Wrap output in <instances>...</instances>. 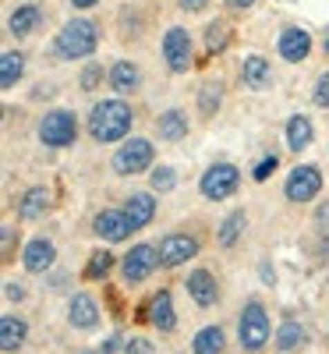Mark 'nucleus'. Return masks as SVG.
<instances>
[{"label":"nucleus","instance_id":"1","mask_svg":"<svg viewBox=\"0 0 329 354\" xmlns=\"http://www.w3.org/2000/svg\"><path fill=\"white\" fill-rule=\"evenodd\" d=\"M88 131L96 142H117L131 131V106L121 100H103L88 113Z\"/></svg>","mask_w":329,"mask_h":354},{"label":"nucleus","instance_id":"23","mask_svg":"<svg viewBox=\"0 0 329 354\" xmlns=\"http://www.w3.org/2000/svg\"><path fill=\"white\" fill-rule=\"evenodd\" d=\"M223 347H227V337H223L220 326H205V330H198L195 340H191V351H195V354H223Z\"/></svg>","mask_w":329,"mask_h":354},{"label":"nucleus","instance_id":"7","mask_svg":"<svg viewBox=\"0 0 329 354\" xmlns=\"http://www.w3.org/2000/svg\"><path fill=\"white\" fill-rule=\"evenodd\" d=\"M156 266H160V248H153V245H135V248L124 255V262H121V273H124L128 283H142V280H149V277L156 273Z\"/></svg>","mask_w":329,"mask_h":354},{"label":"nucleus","instance_id":"13","mask_svg":"<svg viewBox=\"0 0 329 354\" xmlns=\"http://www.w3.org/2000/svg\"><path fill=\"white\" fill-rule=\"evenodd\" d=\"M312 53V36L305 32V28H283L280 32V57L290 64L305 61V57Z\"/></svg>","mask_w":329,"mask_h":354},{"label":"nucleus","instance_id":"31","mask_svg":"<svg viewBox=\"0 0 329 354\" xmlns=\"http://www.w3.org/2000/svg\"><path fill=\"white\" fill-rule=\"evenodd\" d=\"M220 96H223V88H220V82H205L202 85V93H198V110L209 117L216 106H220Z\"/></svg>","mask_w":329,"mask_h":354},{"label":"nucleus","instance_id":"24","mask_svg":"<svg viewBox=\"0 0 329 354\" xmlns=\"http://www.w3.org/2000/svg\"><path fill=\"white\" fill-rule=\"evenodd\" d=\"M312 145V121L308 117H290L287 121V149L301 153Z\"/></svg>","mask_w":329,"mask_h":354},{"label":"nucleus","instance_id":"20","mask_svg":"<svg viewBox=\"0 0 329 354\" xmlns=\"http://www.w3.org/2000/svg\"><path fill=\"white\" fill-rule=\"evenodd\" d=\"M241 78L252 85V88H265L269 82H273V71H269V61L258 53L245 57V64H241Z\"/></svg>","mask_w":329,"mask_h":354},{"label":"nucleus","instance_id":"37","mask_svg":"<svg viewBox=\"0 0 329 354\" xmlns=\"http://www.w3.org/2000/svg\"><path fill=\"white\" fill-rule=\"evenodd\" d=\"M11 252H15V230L4 227V259H11Z\"/></svg>","mask_w":329,"mask_h":354},{"label":"nucleus","instance_id":"26","mask_svg":"<svg viewBox=\"0 0 329 354\" xmlns=\"http://www.w3.org/2000/svg\"><path fill=\"white\" fill-rule=\"evenodd\" d=\"M21 75H25V57L15 53V50H8L4 57H0V85H4V88H15Z\"/></svg>","mask_w":329,"mask_h":354},{"label":"nucleus","instance_id":"18","mask_svg":"<svg viewBox=\"0 0 329 354\" xmlns=\"http://www.w3.org/2000/svg\"><path fill=\"white\" fill-rule=\"evenodd\" d=\"M28 337V322L18 319V315H4L0 319V347L4 351H18Z\"/></svg>","mask_w":329,"mask_h":354},{"label":"nucleus","instance_id":"38","mask_svg":"<svg viewBox=\"0 0 329 354\" xmlns=\"http://www.w3.org/2000/svg\"><path fill=\"white\" fill-rule=\"evenodd\" d=\"M205 4H209V0H181V8H185V11H202Z\"/></svg>","mask_w":329,"mask_h":354},{"label":"nucleus","instance_id":"6","mask_svg":"<svg viewBox=\"0 0 329 354\" xmlns=\"http://www.w3.org/2000/svg\"><path fill=\"white\" fill-rule=\"evenodd\" d=\"M237 185H241V174H237V167H230V163H216V167H209V170L202 174V181H198L202 195H205V198H213V202H220V198L234 195V192H237Z\"/></svg>","mask_w":329,"mask_h":354},{"label":"nucleus","instance_id":"14","mask_svg":"<svg viewBox=\"0 0 329 354\" xmlns=\"http://www.w3.org/2000/svg\"><path fill=\"white\" fill-rule=\"evenodd\" d=\"M68 322L75 330H93L96 326V322H100V308H96L93 294H75L71 308H68Z\"/></svg>","mask_w":329,"mask_h":354},{"label":"nucleus","instance_id":"39","mask_svg":"<svg viewBox=\"0 0 329 354\" xmlns=\"http://www.w3.org/2000/svg\"><path fill=\"white\" fill-rule=\"evenodd\" d=\"M8 298H11V301H21V298H25V290H21L18 283H8Z\"/></svg>","mask_w":329,"mask_h":354},{"label":"nucleus","instance_id":"11","mask_svg":"<svg viewBox=\"0 0 329 354\" xmlns=\"http://www.w3.org/2000/svg\"><path fill=\"white\" fill-rule=\"evenodd\" d=\"M131 230H135V223H131V216L124 209H103L96 216V234L103 241H124Z\"/></svg>","mask_w":329,"mask_h":354},{"label":"nucleus","instance_id":"35","mask_svg":"<svg viewBox=\"0 0 329 354\" xmlns=\"http://www.w3.org/2000/svg\"><path fill=\"white\" fill-rule=\"evenodd\" d=\"M100 78H103V68H100V64H88V68L82 71V88H96Z\"/></svg>","mask_w":329,"mask_h":354},{"label":"nucleus","instance_id":"30","mask_svg":"<svg viewBox=\"0 0 329 354\" xmlns=\"http://www.w3.org/2000/svg\"><path fill=\"white\" fill-rule=\"evenodd\" d=\"M227 43H230V25H227V21H213V25L205 28V46H209V53L227 50Z\"/></svg>","mask_w":329,"mask_h":354},{"label":"nucleus","instance_id":"34","mask_svg":"<svg viewBox=\"0 0 329 354\" xmlns=\"http://www.w3.org/2000/svg\"><path fill=\"white\" fill-rule=\"evenodd\" d=\"M276 167H280V160H276V156H262V160H258V167H255V174H252V177H255V181H265V177H269V174H273V170H276Z\"/></svg>","mask_w":329,"mask_h":354},{"label":"nucleus","instance_id":"44","mask_svg":"<svg viewBox=\"0 0 329 354\" xmlns=\"http://www.w3.org/2000/svg\"><path fill=\"white\" fill-rule=\"evenodd\" d=\"M85 354H103V351H85Z\"/></svg>","mask_w":329,"mask_h":354},{"label":"nucleus","instance_id":"9","mask_svg":"<svg viewBox=\"0 0 329 354\" xmlns=\"http://www.w3.org/2000/svg\"><path fill=\"white\" fill-rule=\"evenodd\" d=\"M163 57H167V68L170 71H188L191 68V36L188 28H170L163 36Z\"/></svg>","mask_w":329,"mask_h":354},{"label":"nucleus","instance_id":"21","mask_svg":"<svg viewBox=\"0 0 329 354\" xmlns=\"http://www.w3.org/2000/svg\"><path fill=\"white\" fill-rule=\"evenodd\" d=\"M156 128H160V138H167V142H181V138L188 135V117H185L181 110H163V113H160V121H156Z\"/></svg>","mask_w":329,"mask_h":354},{"label":"nucleus","instance_id":"28","mask_svg":"<svg viewBox=\"0 0 329 354\" xmlns=\"http://www.w3.org/2000/svg\"><path fill=\"white\" fill-rule=\"evenodd\" d=\"M241 230H245V209H234V213L223 220L216 241H220L223 248H234V241H237V234H241Z\"/></svg>","mask_w":329,"mask_h":354},{"label":"nucleus","instance_id":"19","mask_svg":"<svg viewBox=\"0 0 329 354\" xmlns=\"http://www.w3.org/2000/svg\"><path fill=\"white\" fill-rule=\"evenodd\" d=\"M50 209V192L46 188H28L18 202V216L21 220H39Z\"/></svg>","mask_w":329,"mask_h":354},{"label":"nucleus","instance_id":"32","mask_svg":"<svg viewBox=\"0 0 329 354\" xmlns=\"http://www.w3.org/2000/svg\"><path fill=\"white\" fill-rule=\"evenodd\" d=\"M177 185V174L170 170V167H160V170H153V188L156 192H170Z\"/></svg>","mask_w":329,"mask_h":354},{"label":"nucleus","instance_id":"33","mask_svg":"<svg viewBox=\"0 0 329 354\" xmlns=\"http://www.w3.org/2000/svg\"><path fill=\"white\" fill-rule=\"evenodd\" d=\"M124 354H156V347H153V340H149V337H131L124 344Z\"/></svg>","mask_w":329,"mask_h":354},{"label":"nucleus","instance_id":"36","mask_svg":"<svg viewBox=\"0 0 329 354\" xmlns=\"http://www.w3.org/2000/svg\"><path fill=\"white\" fill-rule=\"evenodd\" d=\"M315 103L319 106H329V71L315 82Z\"/></svg>","mask_w":329,"mask_h":354},{"label":"nucleus","instance_id":"43","mask_svg":"<svg viewBox=\"0 0 329 354\" xmlns=\"http://www.w3.org/2000/svg\"><path fill=\"white\" fill-rule=\"evenodd\" d=\"M322 46H326V53H329V28H326V36H322Z\"/></svg>","mask_w":329,"mask_h":354},{"label":"nucleus","instance_id":"8","mask_svg":"<svg viewBox=\"0 0 329 354\" xmlns=\"http://www.w3.org/2000/svg\"><path fill=\"white\" fill-rule=\"evenodd\" d=\"M319 192H322V174L315 167H294L283 185V195L290 202H312Z\"/></svg>","mask_w":329,"mask_h":354},{"label":"nucleus","instance_id":"27","mask_svg":"<svg viewBox=\"0 0 329 354\" xmlns=\"http://www.w3.org/2000/svg\"><path fill=\"white\" fill-rule=\"evenodd\" d=\"M305 340H308V333H305L301 322H283V326L276 330V347L280 351H294V347H301Z\"/></svg>","mask_w":329,"mask_h":354},{"label":"nucleus","instance_id":"25","mask_svg":"<svg viewBox=\"0 0 329 354\" xmlns=\"http://www.w3.org/2000/svg\"><path fill=\"white\" fill-rule=\"evenodd\" d=\"M138 68L131 64V61H117L113 68H110V85L117 88V93H131V88H138Z\"/></svg>","mask_w":329,"mask_h":354},{"label":"nucleus","instance_id":"12","mask_svg":"<svg viewBox=\"0 0 329 354\" xmlns=\"http://www.w3.org/2000/svg\"><path fill=\"white\" fill-rule=\"evenodd\" d=\"M188 294H191V301L198 308H213L220 301V287H216V280H213L209 270H195L188 277Z\"/></svg>","mask_w":329,"mask_h":354},{"label":"nucleus","instance_id":"41","mask_svg":"<svg viewBox=\"0 0 329 354\" xmlns=\"http://www.w3.org/2000/svg\"><path fill=\"white\" fill-rule=\"evenodd\" d=\"M255 0H227V8H237V11H245V8H252Z\"/></svg>","mask_w":329,"mask_h":354},{"label":"nucleus","instance_id":"10","mask_svg":"<svg viewBox=\"0 0 329 354\" xmlns=\"http://www.w3.org/2000/svg\"><path fill=\"white\" fill-rule=\"evenodd\" d=\"M195 255H198V241L191 238V234H170V238L160 241V266H163V270L185 266Z\"/></svg>","mask_w":329,"mask_h":354},{"label":"nucleus","instance_id":"4","mask_svg":"<svg viewBox=\"0 0 329 354\" xmlns=\"http://www.w3.org/2000/svg\"><path fill=\"white\" fill-rule=\"evenodd\" d=\"M39 138L50 145V149H64L78 138V121L71 110H50L39 121Z\"/></svg>","mask_w":329,"mask_h":354},{"label":"nucleus","instance_id":"16","mask_svg":"<svg viewBox=\"0 0 329 354\" xmlns=\"http://www.w3.org/2000/svg\"><path fill=\"white\" fill-rule=\"evenodd\" d=\"M149 322L160 330V333H170L177 326V315H173V298L170 290H160L153 294V301H149Z\"/></svg>","mask_w":329,"mask_h":354},{"label":"nucleus","instance_id":"22","mask_svg":"<svg viewBox=\"0 0 329 354\" xmlns=\"http://www.w3.org/2000/svg\"><path fill=\"white\" fill-rule=\"evenodd\" d=\"M39 21H43L39 8H32V4H25V8H18V11L11 15L8 28H11V36H18V39H21V36H32Z\"/></svg>","mask_w":329,"mask_h":354},{"label":"nucleus","instance_id":"42","mask_svg":"<svg viewBox=\"0 0 329 354\" xmlns=\"http://www.w3.org/2000/svg\"><path fill=\"white\" fill-rule=\"evenodd\" d=\"M75 8H93V4H100V0H71Z\"/></svg>","mask_w":329,"mask_h":354},{"label":"nucleus","instance_id":"17","mask_svg":"<svg viewBox=\"0 0 329 354\" xmlns=\"http://www.w3.org/2000/svg\"><path fill=\"white\" fill-rule=\"evenodd\" d=\"M124 213L131 216L135 230L149 227V223H153V216H156V195H149V192H135V195H128Z\"/></svg>","mask_w":329,"mask_h":354},{"label":"nucleus","instance_id":"3","mask_svg":"<svg viewBox=\"0 0 329 354\" xmlns=\"http://www.w3.org/2000/svg\"><path fill=\"white\" fill-rule=\"evenodd\" d=\"M237 333H241L245 351H262L269 344V315L262 301H248L241 319H237Z\"/></svg>","mask_w":329,"mask_h":354},{"label":"nucleus","instance_id":"40","mask_svg":"<svg viewBox=\"0 0 329 354\" xmlns=\"http://www.w3.org/2000/svg\"><path fill=\"white\" fill-rule=\"evenodd\" d=\"M117 347H121V337H110V340H106V344H103L100 351H103V354H113Z\"/></svg>","mask_w":329,"mask_h":354},{"label":"nucleus","instance_id":"29","mask_svg":"<svg viewBox=\"0 0 329 354\" xmlns=\"http://www.w3.org/2000/svg\"><path fill=\"white\" fill-rule=\"evenodd\" d=\"M110 270H113V252H93L85 266V280H106Z\"/></svg>","mask_w":329,"mask_h":354},{"label":"nucleus","instance_id":"2","mask_svg":"<svg viewBox=\"0 0 329 354\" xmlns=\"http://www.w3.org/2000/svg\"><path fill=\"white\" fill-rule=\"evenodd\" d=\"M96 43H100L96 25L85 21V18H75V21H68L61 32H57L53 50H57V57H61V61H82V57L96 53Z\"/></svg>","mask_w":329,"mask_h":354},{"label":"nucleus","instance_id":"15","mask_svg":"<svg viewBox=\"0 0 329 354\" xmlns=\"http://www.w3.org/2000/svg\"><path fill=\"white\" fill-rule=\"evenodd\" d=\"M53 259H57V252H53V245H50L46 238L28 241L25 252H21V262H25V270H28V273H46L50 266H53Z\"/></svg>","mask_w":329,"mask_h":354},{"label":"nucleus","instance_id":"5","mask_svg":"<svg viewBox=\"0 0 329 354\" xmlns=\"http://www.w3.org/2000/svg\"><path fill=\"white\" fill-rule=\"evenodd\" d=\"M153 156H156V149H153L149 138H128L121 149H117V156H113V170L121 177L142 174L145 167H153Z\"/></svg>","mask_w":329,"mask_h":354}]
</instances>
